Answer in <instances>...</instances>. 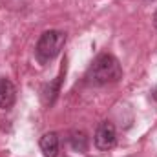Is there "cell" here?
Returning <instances> with one entry per match:
<instances>
[{
    "instance_id": "5b68a950",
    "label": "cell",
    "mask_w": 157,
    "mask_h": 157,
    "mask_svg": "<svg viewBox=\"0 0 157 157\" xmlns=\"http://www.w3.org/2000/svg\"><path fill=\"white\" fill-rule=\"evenodd\" d=\"M40 150L44 157H57L59 154V135L57 133H46L40 139Z\"/></svg>"
},
{
    "instance_id": "6da1fadb",
    "label": "cell",
    "mask_w": 157,
    "mask_h": 157,
    "mask_svg": "<svg viewBox=\"0 0 157 157\" xmlns=\"http://www.w3.org/2000/svg\"><path fill=\"white\" fill-rule=\"evenodd\" d=\"M121 77H122V68L119 60L110 53H102L90 66L86 73V84L95 86V88L108 86V84H115Z\"/></svg>"
},
{
    "instance_id": "3957f363",
    "label": "cell",
    "mask_w": 157,
    "mask_h": 157,
    "mask_svg": "<svg viewBox=\"0 0 157 157\" xmlns=\"http://www.w3.org/2000/svg\"><path fill=\"white\" fill-rule=\"evenodd\" d=\"M115 141H117L115 126L110 121L101 122L99 128H97V133H95V146L101 152H108V150H112L115 146Z\"/></svg>"
},
{
    "instance_id": "8992f818",
    "label": "cell",
    "mask_w": 157,
    "mask_h": 157,
    "mask_svg": "<svg viewBox=\"0 0 157 157\" xmlns=\"http://www.w3.org/2000/svg\"><path fill=\"white\" fill-rule=\"evenodd\" d=\"M70 146L75 152H86L88 150V137L84 132H71L70 133Z\"/></svg>"
},
{
    "instance_id": "52a82bcc",
    "label": "cell",
    "mask_w": 157,
    "mask_h": 157,
    "mask_svg": "<svg viewBox=\"0 0 157 157\" xmlns=\"http://www.w3.org/2000/svg\"><path fill=\"white\" fill-rule=\"evenodd\" d=\"M152 97H154V99H155V101H157V88H155V90H154V93H152Z\"/></svg>"
},
{
    "instance_id": "9c48e42d",
    "label": "cell",
    "mask_w": 157,
    "mask_h": 157,
    "mask_svg": "<svg viewBox=\"0 0 157 157\" xmlns=\"http://www.w3.org/2000/svg\"><path fill=\"white\" fill-rule=\"evenodd\" d=\"M132 157H135V155H132Z\"/></svg>"
},
{
    "instance_id": "7a4b0ae2",
    "label": "cell",
    "mask_w": 157,
    "mask_h": 157,
    "mask_svg": "<svg viewBox=\"0 0 157 157\" xmlns=\"http://www.w3.org/2000/svg\"><path fill=\"white\" fill-rule=\"evenodd\" d=\"M64 42H66V35H64L62 31L49 29V31L42 33L39 42H37V57H39V60L40 62H49V60H53V59L60 53Z\"/></svg>"
},
{
    "instance_id": "ba28073f",
    "label": "cell",
    "mask_w": 157,
    "mask_h": 157,
    "mask_svg": "<svg viewBox=\"0 0 157 157\" xmlns=\"http://www.w3.org/2000/svg\"><path fill=\"white\" fill-rule=\"evenodd\" d=\"M154 24H155V28H157V11H155V15H154Z\"/></svg>"
},
{
    "instance_id": "277c9868",
    "label": "cell",
    "mask_w": 157,
    "mask_h": 157,
    "mask_svg": "<svg viewBox=\"0 0 157 157\" xmlns=\"http://www.w3.org/2000/svg\"><path fill=\"white\" fill-rule=\"evenodd\" d=\"M17 97V90L9 78L0 77V110H7L13 106Z\"/></svg>"
}]
</instances>
